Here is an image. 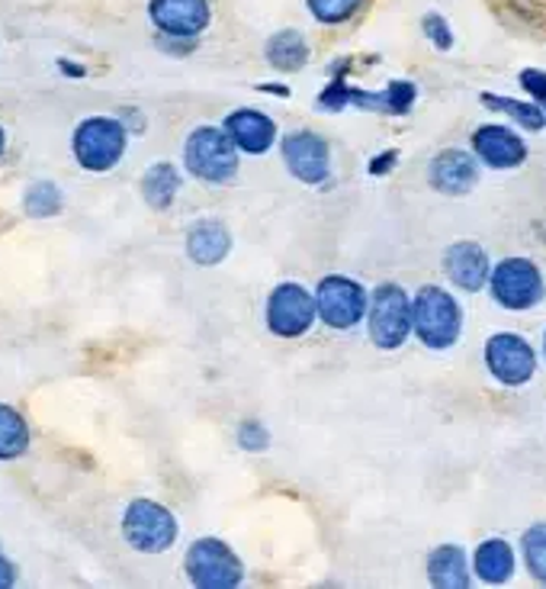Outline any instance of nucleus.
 Returning <instances> with one entry per match:
<instances>
[{"mask_svg": "<svg viewBox=\"0 0 546 589\" xmlns=\"http://www.w3.org/2000/svg\"><path fill=\"white\" fill-rule=\"evenodd\" d=\"M464 326L457 300L441 287H421L411 303V329L428 348H450Z\"/></svg>", "mask_w": 546, "mask_h": 589, "instance_id": "nucleus-1", "label": "nucleus"}, {"mask_svg": "<svg viewBox=\"0 0 546 589\" xmlns=\"http://www.w3.org/2000/svg\"><path fill=\"white\" fill-rule=\"evenodd\" d=\"M234 139L229 136V129H213V126H200L183 149V162L187 171L200 180L209 184H223L234 177L238 171V152H234Z\"/></svg>", "mask_w": 546, "mask_h": 589, "instance_id": "nucleus-2", "label": "nucleus"}, {"mask_svg": "<svg viewBox=\"0 0 546 589\" xmlns=\"http://www.w3.org/2000/svg\"><path fill=\"white\" fill-rule=\"evenodd\" d=\"M126 126L110 116H90L75 129V159L84 171H110L126 152Z\"/></svg>", "mask_w": 546, "mask_h": 589, "instance_id": "nucleus-3", "label": "nucleus"}, {"mask_svg": "<svg viewBox=\"0 0 546 589\" xmlns=\"http://www.w3.org/2000/svg\"><path fill=\"white\" fill-rule=\"evenodd\" d=\"M187 577L200 589H232L241 584L244 571L226 541L200 538L187 551Z\"/></svg>", "mask_w": 546, "mask_h": 589, "instance_id": "nucleus-4", "label": "nucleus"}, {"mask_svg": "<svg viewBox=\"0 0 546 589\" xmlns=\"http://www.w3.org/2000/svg\"><path fill=\"white\" fill-rule=\"evenodd\" d=\"M123 535L136 551L161 554L177 541V518L161 503L136 500V503H129L126 515H123Z\"/></svg>", "mask_w": 546, "mask_h": 589, "instance_id": "nucleus-5", "label": "nucleus"}, {"mask_svg": "<svg viewBox=\"0 0 546 589\" xmlns=\"http://www.w3.org/2000/svg\"><path fill=\"white\" fill-rule=\"evenodd\" d=\"M492 297L508 310H531L544 300V277L528 258H505L492 271Z\"/></svg>", "mask_w": 546, "mask_h": 589, "instance_id": "nucleus-6", "label": "nucleus"}, {"mask_svg": "<svg viewBox=\"0 0 546 589\" xmlns=\"http://www.w3.org/2000/svg\"><path fill=\"white\" fill-rule=\"evenodd\" d=\"M315 306H318V316L331 329H351V326H357L367 316V293L351 277H338L334 274V277H325L318 284Z\"/></svg>", "mask_w": 546, "mask_h": 589, "instance_id": "nucleus-7", "label": "nucleus"}, {"mask_svg": "<svg viewBox=\"0 0 546 589\" xmlns=\"http://www.w3.org/2000/svg\"><path fill=\"white\" fill-rule=\"evenodd\" d=\"M411 333V303L402 287L383 284L373 293L370 306V338L380 348H398Z\"/></svg>", "mask_w": 546, "mask_h": 589, "instance_id": "nucleus-8", "label": "nucleus"}, {"mask_svg": "<svg viewBox=\"0 0 546 589\" xmlns=\"http://www.w3.org/2000/svg\"><path fill=\"white\" fill-rule=\"evenodd\" d=\"M318 316V306L313 303V293L300 284H280L270 293L267 303V326L274 329V336L296 338L303 336L313 319Z\"/></svg>", "mask_w": 546, "mask_h": 589, "instance_id": "nucleus-9", "label": "nucleus"}, {"mask_svg": "<svg viewBox=\"0 0 546 589\" xmlns=\"http://www.w3.org/2000/svg\"><path fill=\"white\" fill-rule=\"evenodd\" d=\"M485 364L488 371L508 384V387H521L534 377V367H537V358H534V348L524 341L521 336H511V333H501V336L488 338L485 344Z\"/></svg>", "mask_w": 546, "mask_h": 589, "instance_id": "nucleus-10", "label": "nucleus"}, {"mask_svg": "<svg viewBox=\"0 0 546 589\" xmlns=\"http://www.w3.org/2000/svg\"><path fill=\"white\" fill-rule=\"evenodd\" d=\"M149 16L170 39H196L209 20V0H149Z\"/></svg>", "mask_w": 546, "mask_h": 589, "instance_id": "nucleus-11", "label": "nucleus"}, {"mask_svg": "<svg viewBox=\"0 0 546 589\" xmlns=\"http://www.w3.org/2000/svg\"><path fill=\"white\" fill-rule=\"evenodd\" d=\"M287 168L303 184H321L328 177V146L315 133H293L283 142Z\"/></svg>", "mask_w": 546, "mask_h": 589, "instance_id": "nucleus-12", "label": "nucleus"}, {"mask_svg": "<svg viewBox=\"0 0 546 589\" xmlns=\"http://www.w3.org/2000/svg\"><path fill=\"white\" fill-rule=\"evenodd\" d=\"M475 155L492 168H518L528 159V146L521 136H515L505 126H482L472 136Z\"/></svg>", "mask_w": 546, "mask_h": 589, "instance_id": "nucleus-13", "label": "nucleus"}, {"mask_svg": "<svg viewBox=\"0 0 546 589\" xmlns=\"http://www.w3.org/2000/svg\"><path fill=\"white\" fill-rule=\"evenodd\" d=\"M226 129L234 139L238 149L251 152V155H261L274 146V136H277V126L270 116L257 113V110H234L232 116L226 120Z\"/></svg>", "mask_w": 546, "mask_h": 589, "instance_id": "nucleus-14", "label": "nucleus"}, {"mask_svg": "<svg viewBox=\"0 0 546 589\" xmlns=\"http://www.w3.org/2000/svg\"><path fill=\"white\" fill-rule=\"evenodd\" d=\"M444 264H447V274H450V280L460 287V290H482L485 287V280H488V258L485 252L475 246V242H457L447 258H444Z\"/></svg>", "mask_w": 546, "mask_h": 589, "instance_id": "nucleus-15", "label": "nucleus"}, {"mask_svg": "<svg viewBox=\"0 0 546 589\" xmlns=\"http://www.w3.org/2000/svg\"><path fill=\"white\" fill-rule=\"evenodd\" d=\"M428 174H431V184L437 190H444V193H467V190H472L475 177H479V168H475V162L469 159L467 152L450 149V152H441L431 162Z\"/></svg>", "mask_w": 546, "mask_h": 589, "instance_id": "nucleus-16", "label": "nucleus"}, {"mask_svg": "<svg viewBox=\"0 0 546 589\" xmlns=\"http://www.w3.org/2000/svg\"><path fill=\"white\" fill-rule=\"evenodd\" d=\"M229 249H232V239H229V229L223 223L203 220L187 233V254L203 267L219 264L229 254Z\"/></svg>", "mask_w": 546, "mask_h": 589, "instance_id": "nucleus-17", "label": "nucleus"}, {"mask_svg": "<svg viewBox=\"0 0 546 589\" xmlns=\"http://www.w3.org/2000/svg\"><path fill=\"white\" fill-rule=\"evenodd\" d=\"M428 574H431V584L441 589H464L469 587V567L464 548L457 544H444L431 554L428 561Z\"/></svg>", "mask_w": 546, "mask_h": 589, "instance_id": "nucleus-18", "label": "nucleus"}, {"mask_svg": "<svg viewBox=\"0 0 546 589\" xmlns=\"http://www.w3.org/2000/svg\"><path fill=\"white\" fill-rule=\"evenodd\" d=\"M475 574L485 584H505L515 574V551H511V544L501 541V538H492V541L479 544V551H475Z\"/></svg>", "mask_w": 546, "mask_h": 589, "instance_id": "nucleus-19", "label": "nucleus"}, {"mask_svg": "<svg viewBox=\"0 0 546 589\" xmlns=\"http://www.w3.org/2000/svg\"><path fill=\"white\" fill-rule=\"evenodd\" d=\"M267 59H270V65H274V68L296 72V68H303V65H306V59H309V46H306L303 33H296V29H283V33H277V36L267 42Z\"/></svg>", "mask_w": 546, "mask_h": 589, "instance_id": "nucleus-20", "label": "nucleus"}, {"mask_svg": "<svg viewBox=\"0 0 546 589\" xmlns=\"http://www.w3.org/2000/svg\"><path fill=\"white\" fill-rule=\"evenodd\" d=\"M177 190H180V174L167 162L152 165V168L145 171V177H142V193H145L149 206H155V210H167L174 203Z\"/></svg>", "mask_w": 546, "mask_h": 589, "instance_id": "nucleus-21", "label": "nucleus"}, {"mask_svg": "<svg viewBox=\"0 0 546 589\" xmlns=\"http://www.w3.org/2000/svg\"><path fill=\"white\" fill-rule=\"evenodd\" d=\"M26 448H29V425L13 406L0 403V461H13L26 454Z\"/></svg>", "mask_w": 546, "mask_h": 589, "instance_id": "nucleus-22", "label": "nucleus"}, {"mask_svg": "<svg viewBox=\"0 0 546 589\" xmlns=\"http://www.w3.org/2000/svg\"><path fill=\"white\" fill-rule=\"evenodd\" d=\"M62 206H65V197H62V190H59L52 180H36V184L26 190V197H23V210H26V216H33V220L59 216Z\"/></svg>", "mask_w": 546, "mask_h": 589, "instance_id": "nucleus-23", "label": "nucleus"}, {"mask_svg": "<svg viewBox=\"0 0 546 589\" xmlns=\"http://www.w3.org/2000/svg\"><path fill=\"white\" fill-rule=\"evenodd\" d=\"M367 0H306L309 13H313L318 23H328V26H338V23H347L351 16L360 13Z\"/></svg>", "mask_w": 546, "mask_h": 589, "instance_id": "nucleus-24", "label": "nucleus"}, {"mask_svg": "<svg viewBox=\"0 0 546 589\" xmlns=\"http://www.w3.org/2000/svg\"><path fill=\"white\" fill-rule=\"evenodd\" d=\"M482 100L488 106H495V110H505L508 116H515L528 129H544L546 113L541 106H534V103H521V100H511V97H492V93H485Z\"/></svg>", "mask_w": 546, "mask_h": 589, "instance_id": "nucleus-25", "label": "nucleus"}, {"mask_svg": "<svg viewBox=\"0 0 546 589\" xmlns=\"http://www.w3.org/2000/svg\"><path fill=\"white\" fill-rule=\"evenodd\" d=\"M524 561H528V571L546 584V522L534 525L528 535H524Z\"/></svg>", "mask_w": 546, "mask_h": 589, "instance_id": "nucleus-26", "label": "nucleus"}, {"mask_svg": "<svg viewBox=\"0 0 546 589\" xmlns=\"http://www.w3.org/2000/svg\"><path fill=\"white\" fill-rule=\"evenodd\" d=\"M424 33L431 36V42H434L437 49H450V46H454V36H450L447 20L437 16V13H428V16H424Z\"/></svg>", "mask_w": 546, "mask_h": 589, "instance_id": "nucleus-27", "label": "nucleus"}, {"mask_svg": "<svg viewBox=\"0 0 546 589\" xmlns=\"http://www.w3.org/2000/svg\"><path fill=\"white\" fill-rule=\"evenodd\" d=\"M386 97H390V113H405L408 103L415 100V85H408V82H392V85L386 87Z\"/></svg>", "mask_w": 546, "mask_h": 589, "instance_id": "nucleus-28", "label": "nucleus"}, {"mask_svg": "<svg viewBox=\"0 0 546 589\" xmlns=\"http://www.w3.org/2000/svg\"><path fill=\"white\" fill-rule=\"evenodd\" d=\"M238 435H241V444H244V448H251V451L264 448V441H267V431H264L257 422H244Z\"/></svg>", "mask_w": 546, "mask_h": 589, "instance_id": "nucleus-29", "label": "nucleus"}, {"mask_svg": "<svg viewBox=\"0 0 546 589\" xmlns=\"http://www.w3.org/2000/svg\"><path fill=\"white\" fill-rule=\"evenodd\" d=\"M347 100H351V90H347V85H341V82L328 85V90L321 93V103H325V106H331V110H341Z\"/></svg>", "mask_w": 546, "mask_h": 589, "instance_id": "nucleus-30", "label": "nucleus"}, {"mask_svg": "<svg viewBox=\"0 0 546 589\" xmlns=\"http://www.w3.org/2000/svg\"><path fill=\"white\" fill-rule=\"evenodd\" d=\"M521 85L528 87V90H531V93H534V97H537V100H541V103L546 106V75L544 72H524V75H521Z\"/></svg>", "mask_w": 546, "mask_h": 589, "instance_id": "nucleus-31", "label": "nucleus"}, {"mask_svg": "<svg viewBox=\"0 0 546 589\" xmlns=\"http://www.w3.org/2000/svg\"><path fill=\"white\" fill-rule=\"evenodd\" d=\"M16 587V564L3 554V548H0V589H10Z\"/></svg>", "mask_w": 546, "mask_h": 589, "instance_id": "nucleus-32", "label": "nucleus"}, {"mask_svg": "<svg viewBox=\"0 0 546 589\" xmlns=\"http://www.w3.org/2000/svg\"><path fill=\"white\" fill-rule=\"evenodd\" d=\"M62 72H68V75H84V68H78V65H68V62H62Z\"/></svg>", "mask_w": 546, "mask_h": 589, "instance_id": "nucleus-33", "label": "nucleus"}, {"mask_svg": "<svg viewBox=\"0 0 546 589\" xmlns=\"http://www.w3.org/2000/svg\"><path fill=\"white\" fill-rule=\"evenodd\" d=\"M3 146H7V136H3V129H0V152H3Z\"/></svg>", "mask_w": 546, "mask_h": 589, "instance_id": "nucleus-34", "label": "nucleus"}]
</instances>
